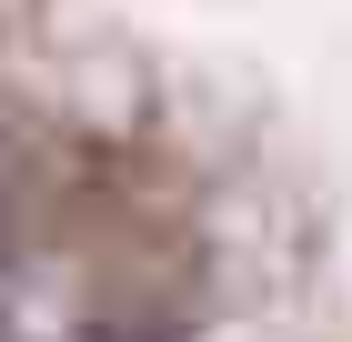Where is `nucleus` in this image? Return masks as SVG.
Instances as JSON below:
<instances>
[{
	"mask_svg": "<svg viewBox=\"0 0 352 342\" xmlns=\"http://www.w3.org/2000/svg\"><path fill=\"white\" fill-rule=\"evenodd\" d=\"M0 191H10V151H0Z\"/></svg>",
	"mask_w": 352,
	"mask_h": 342,
	"instance_id": "nucleus-1",
	"label": "nucleus"
}]
</instances>
